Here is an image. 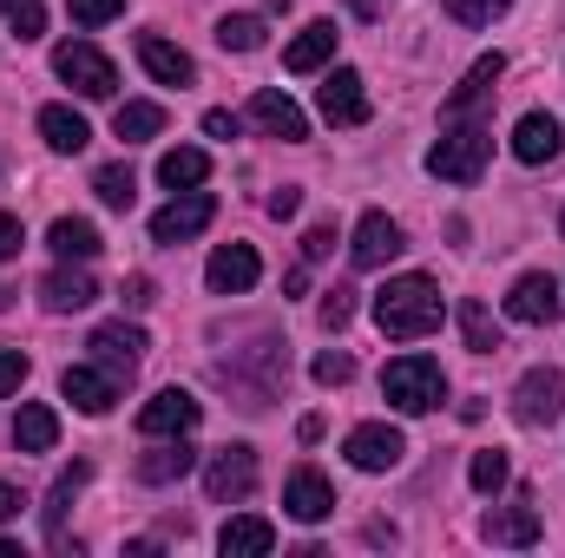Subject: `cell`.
<instances>
[{
    "label": "cell",
    "mask_w": 565,
    "mask_h": 558,
    "mask_svg": "<svg viewBox=\"0 0 565 558\" xmlns=\"http://www.w3.org/2000/svg\"><path fill=\"white\" fill-rule=\"evenodd\" d=\"M493 546H540V513L533 506H507V513H487L480 526Z\"/></svg>",
    "instance_id": "obj_27"
},
{
    "label": "cell",
    "mask_w": 565,
    "mask_h": 558,
    "mask_svg": "<svg viewBox=\"0 0 565 558\" xmlns=\"http://www.w3.org/2000/svg\"><path fill=\"white\" fill-rule=\"evenodd\" d=\"M559 119H553V112H526V119H520V126H513V158H520V164H553V158H559Z\"/></svg>",
    "instance_id": "obj_20"
},
{
    "label": "cell",
    "mask_w": 565,
    "mask_h": 558,
    "mask_svg": "<svg viewBox=\"0 0 565 558\" xmlns=\"http://www.w3.org/2000/svg\"><path fill=\"white\" fill-rule=\"evenodd\" d=\"M198 415H204V408H198L184 388H158V395L139 408V433L145 440H171V433H191Z\"/></svg>",
    "instance_id": "obj_10"
},
{
    "label": "cell",
    "mask_w": 565,
    "mask_h": 558,
    "mask_svg": "<svg viewBox=\"0 0 565 558\" xmlns=\"http://www.w3.org/2000/svg\"><path fill=\"white\" fill-rule=\"evenodd\" d=\"M93 191H99V204H113V211H132V197H139V178H132V164H99V171H93Z\"/></svg>",
    "instance_id": "obj_31"
},
{
    "label": "cell",
    "mask_w": 565,
    "mask_h": 558,
    "mask_svg": "<svg viewBox=\"0 0 565 558\" xmlns=\"http://www.w3.org/2000/svg\"><path fill=\"white\" fill-rule=\"evenodd\" d=\"M282 513H289V519H302V526H316V519H329V513H335V486H329L316 466H296V473L282 480Z\"/></svg>",
    "instance_id": "obj_15"
},
{
    "label": "cell",
    "mask_w": 565,
    "mask_h": 558,
    "mask_svg": "<svg viewBox=\"0 0 565 558\" xmlns=\"http://www.w3.org/2000/svg\"><path fill=\"white\" fill-rule=\"evenodd\" d=\"M46 250H53L60 264H93L106 244H99V230H93L86 217H60V224L46 230Z\"/></svg>",
    "instance_id": "obj_23"
},
{
    "label": "cell",
    "mask_w": 565,
    "mask_h": 558,
    "mask_svg": "<svg viewBox=\"0 0 565 558\" xmlns=\"http://www.w3.org/2000/svg\"><path fill=\"white\" fill-rule=\"evenodd\" d=\"M329 250H335V230H329V224H316V230L302 237V264H322Z\"/></svg>",
    "instance_id": "obj_42"
},
{
    "label": "cell",
    "mask_w": 565,
    "mask_h": 558,
    "mask_svg": "<svg viewBox=\"0 0 565 558\" xmlns=\"http://www.w3.org/2000/svg\"><path fill=\"white\" fill-rule=\"evenodd\" d=\"M26 382V355L20 348H0V395H13Z\"/></svg>",
    "instance_id": "obj_41"
},
{
    "label": "cell",
    "mask_w": 565,
    "mask_h": 558,
    "mask_svg": "<svg viewBox=\"0 0 565 558\" xmlns=\"http://www.w3.org/2000/svg\"><path fill=\"white\" fill-rule=\"evenodd\" d=\"M349 257H355V270H382V264H395V257H402V224H395L388 211H369V217L355 224Z\"/></svg>",
    "instance_id": "obj_13"
},
{
    "label": "cell",
    "mask_w": 565,
    "mask_h": 558,
    "mask_svg": "<svg viewBox=\"0 0 565 558\" xmlns=\"http://www.w3.org/2000/svg\"><path fill=\"white\" fill-rule=\"evenodd\" d=\"M500 73H507V60H500V53H480V60H473V73H467V79H460V86L440 99V119H473V112L493 99Z\"/></svg>",
    "instance_id": "obj_11"
},
{
    "label": "cell",
    "mask_w": 565,
    "mask_h": 558,
    "mask_svg": "<svg viewBox=\"0 0 565 558\" xmlns=\"http://www.w3.org/2000/svg\"><path fill=\"white\" fill-rule=\"evenodd\" d=\"M565 415V368H526L513 388V420L520 427H553Z\"/></svg>",
    "instance_id": "obj_5"
},
{
    "label": "cell",
    "mask_w": 565,
    "mask_h": 558,
    "mask_svg": "<svg viewBox=\"0 0 565 558\" xmlns=\"http://www.w3.org/2000/svg\"><path fill=\"white\" fill-rule=\"evenodd\" d=\"M53 73H60L73 93H86V99H113V93H119L113 60H106L99 46H86V40H66V46L53 53Z\"/></svg>",
    "instance_id": "obj_4"
},
{
    "label": "cell",
    "mask_w": 565,
    "mask_h": 558,
    "mask_svg": "<svg viewBox=\"0 0 565 558\" xmlns=\"http://www.w3.org/2000/svg\"><path fill=\"white\" fill-rule=\"evenodd\" d=\"M86 473H93V466H86V460H73V466H66V473L53 480V506H46V539H53V546H60V526H66V506H73V493L86 486Z\"/></svg>",
    "instance_id": "obj_32"
},
{
    "label": "cell",
    "mask_w": 565,
    "mask_h": 558,
    "mask_svg": "<svg viewBox=\"0 0 565 558\" xmlns=\"http://www.w3.org/2000/svg\"><path fill=\"white\" fill-rule=\"evenodd\" d=\"M440 7H447V13H454L460 26H493V20H500V13H507L513 0H440Z\"/></svg>",
    "instance_id": "obj_36"
},
{
    "label": "cell",
    "mask_w": 565,
    "mask_h": 558,
    "mask_svg": "<svg viewBox=\"0 0 565 558\" xmlns=\"http://www.w3.org/2000/svg\"><path fill=\"white\" fill-rule=\"evenodd\" d=\"M375 329L388 342H422L440 329V282L434 277H388L375 289Z\"/></svg>",
    "instance_id": "obj_1"
},
{
    "label": "cell",
    "mask_w": 565,
    "mask_h": 558,
    "mask_svg": "<svg viewBox=\"0 0 565 558\" xmlns=\"http://www.w3.org/2000/svg\"><path fill=\"white\" fill-rule=\"evenodd\" d=\"M158 178H164L171 191H198V184L211 178V158H204V151H191V144H178V151H164V158H158Z\"/></svg>",
    "instance_id": "obj_30"
},
{
    "label": "cell",
    "mask_w": 565,
    "mask_h": 558,
    "mask_svg": "<svg viewBox=\"0 0 565 558\" xmlns=\"http://www.w3.org/2000/svg\"><path fill=\"white\" fill-rule=\"evenodd\" d=\"M139 66L158 79V86H191V79H198L191 53H184V46H171V40H158V33H139Z\"/></svg>",
    "instance_id": "obj_19"
},
{
    "label": "cell",
    "mask_w": 565,
    "mask_h": 558,
    "mask_svg": "<svg viewBox=\"0 0 565 558\" xmlns=\"http://www.w3.org/2000/svg\"><path fill=\"white\" fill-rule=\"evenodd\" d=\"M113 132H119L126 144L158 139V132H164V106H151V99H126V106L113 112Z\"/></svg>",
    "instance_id": "obj_29"
},
{
    "label": "cell",
    "mask_w": 565,
    "mask_h": 558,
    "mask_svg": "<svg viewBox=\"0 0 565 558\" xmlns=\"http://www.w3.org/2000/svg\"><path fill=\"white\" fill-rule=\"evenodd\" d=\"M250 486H257V453L250 447H224L211 466H204V493L224 506V500H250Z\"/></svg>",
    "instance_id": "obj_14"
},
{
    "label": "cell",
    "mask_w": 565,
    "mask_h": 558,
    "mask_svg": "<svg viewBox=\"0 0 565 558\" xmlns=\"http://www.w3.org/2000/svg\"><path fill=\"white\" fill-rule=\"evenodd\" d=\"M119 296H126V309H151V302H158V296H151V277H132Z\"/></svg>",
    "instance_id": "obj_45"
},
{
    "label": "cell",
    "mask_w": 565,
    "mask_h": 558,
    "mask_svg": "<svg viewBox=\"0 0 565 558\" xmlns=\"http://www.w3.org/2000/svg\"><path fill=\"white\" fill-rule=\"evenodd\" d=\"M382 395H388V408H402V415H427V408H440L447 375H440L434 355H402V362L382 368Z\"/></svg>",
    "instance_id": "obj_3"
},
{
    "label": "cell",
    "mask_w": 565,
    "mask_h": 558,
    "mask_svg": "<svg viewBox=\"0 0 565 558\" xmlns=\"http://www.w3.org/2000/svg\"><path fill=\"white\" fill-rule=\"evenodd\" d=\"M40 302L53 315H73V309H93L99 302V282L86 277V270H53V277L40 282Z\"/></svg>",
    "instance_id": "obj_22"
},
{
    "label": "cell",
    "mask_w": 565,
    "mask_h": 558,
    "mask_svg": "<svg viewBox=\"0 0 565 558\" xmlns=\"http://www.w3.org/2000/svg\"><path fill=\"white\" fill-rule=\"evenodd\" d=\"M204 132H211V139H237L244 126H237V112H204Z\"/></svg>",
    "instance_id": "obj_44"
},
{
    "label": "cell",
    "mask_w": 565,
    "mask_h": 558,
    "mask_svg": "<svg viewBox=\"0 0 565 558\" xmlns=\"http://www.w3.org/2000/svg\"><path fill=\"white\" fill-rule=\"evenodd\" d=\"M296 204H302V197H296L289 184H282V191H270V217H296Z\"/></svg>",
    "instance_id": "obj_47"
},
{
    "label": "cell",
    "mask_w": 565,
    "mask_h": 558,
    "mask_svg": "<svg viewBox=\"0 0 565 558\" xmlns=\"http://www.w3.org/2000/svg\"><path fill=\"white\" fill-rule=\"evenodd\" d=\"M316 315H322V329H342V322H349V315H355V289H329V296H322V309H316Z\"/></svg>",
    "instance_id": "obj_40"
},
{
    "label": "cell",
    "mask_w": 565,
    "mask_h": 558,
    "mask_svg": "<svg viewBox=\"0 0 565 558\" xmlns=\"http://www.w3.org/2000/svg\"><path fill=\"white\" fill-rule=\"evenodd\" d=\"M342 453H349V466H362V473H388V466H402L408 440H402V427L369 420V427H355V433L342 440Z\"/></svg>",
    "instance_id": "obj_7"
},
{
    "label": "cell",
    "mask_w": 565,
    "mask_h": 558,
    "mask_svg": "<svg viewBox=\"0 0 565 558\" xmlns=\"http://www.w3.org/2000/svg\"><path fill=\"white\" fill-rule=\"evenodd\" d=\"M335 40H342V33H335V20H309V26L282 46V66H289V73H316V66H329Z\"/></svg>",
    "instance_id": "obj_21"
},
{
    "label": "cell",
    "mask_w": 565,
    "mask_h": 558,
    "mask_svg": "<svg viewBox=\"0 0 565 558\" xmlns=\"http://www.w3.org/2000/svg\"><path fill=\"white\" fill-rule=\"evenodd\" d=\"M60 395H66L79 415H113V401H119V382H113L106 368H66V375H60Z\"/></svg>",
    "instance_id": "obj_17"
},
{
    "label": "cell",
    "mask_w": 565,
    "mask_h": 558,
    "mask_svg": "<svg viewBox=\"0 0 565 558\" xmlns=\"http://www.w3.org/2000/svg\"><path fill=\"white\" fill-rule=\"evenodd\" d=\"M191 447H184V433H171L164 447H151V453H139V480L145 486H171V480H184L191 473Z\"/></svg>",
    "instance_id": "obj_25"
},
{
    "label": "cell",
    "mask_w": 565,
    "mask_h": 558,
    "mask_svg": "<svg viewBox=\"0 0 565 558\" xmlns=\"http://www.w3.org/2000/svg\"><path fill=\"white\" fill-rule=\"evenodd\" d=\"M487 158H493V126L487 119H447L440 144L427 151V171L447 178V184H473L487 171Z\"/></svg>",
    "instance_id": "obj_2"
},
{
    "label": "cell",
    "mask_w": 565,
    "mask_h": 558,
    "mask_svg": "<svg viewBox=\"0 0 565 558\" xmlns=\"http://www.w3.org/2000/svg\"><path fill=\"white\" fill-rule=\"evenodd\" d=\"M66 13H73L79 26H106V20L126 13V0H66Z\"/></svg>",
    "instance_id": "obj_39"
},
{
    "label": "cell",
    "mask_w": 565,
    "mask_h": 558,
    "mask_svg": "<svg viewBox=\"0 0 565 558\" xmlns=\"http://www.w3.org/2000/svg\"><path fill=\"white\" fill-rule=\"evenodd\" d=\"M20 506H26V500H20V486H7V480H0V526H7V519H20Z\"/></svg>",
    "instance_id": "obj_46"
},
{
    "label": "cell",
    "mask_w": 565,
    "mask_h": 558,
    "mask_svg": "<svg viewBox=\"0 0 565 558\" xmlns=\"http://www.w3.org/2000/svg\"><path fill=\"white\" fill-rule=\"evenodd\" d=\"M53 440H60V415L40 408V401H20V415H13V447H20V453H53Z\"/></svg>",
    "instance_id": "obj_26"
},
{
    "label": "cell",
    "mask_w": 565,
    "mask_h": 558,
    "mask_svg": "<svg viewBox=\"0 0 565 558\" xmlns=\"http://www.w3.org/2000/svg\"><path fill=\"white\" fill-rule=\"evenodd\" d=\"M20 244H26V237H20V217H7V211H0V264H13V257H20Z\"/></svg>",
    "instance_id": "obj_43"
},
{
    "label": "cell",
    "mask_w": 565,
    "mask_h": 558,
    "mask_svg": "<svg viewBox=\"0 0 565 558\" xmlns=\"http://www.w3.org/2000/svg\"><path fill=\"white\" fill-rule=\"evenodd\" d=\"M507 473H513V466H507V453H500V447H487V453H473V466H467V480H473V493H500V486H507Z\"/></svg>",
    "instance_id": "obj_35"
},
{
    "label": "cell",
    "mask_w": 565,
    "mask_h": 558,
    "mask_svg": "<svg viewBox=\"0 0 565 558\" xmlns=\"http://www.w3.org/2000/svg\"><path fill=\"white\" fill-rule=\"evenodd\" d=\"M7 296H13V289H0V309H7Z\"/></svg>",
    "instance_id": "obj_49"
},
{
    "label": "cell",
    "mask_w": 565,
    "mask_h": 558,
    "mask_svg": "<svg viewBox=\"0 0 565 558\" xmlns=\"http://www.w3.org/2000/svg\"><path fill=\"white\" fill-rule=\"evenodd\" d=\"M355 13H369V20H375V13H382V0H355Z\"/></svg>",
    "instance_id": "obj_48"
},
{
    "label": "cell",
    "mask_w": 565,
    "mask_h": 558,
    "mask_svg": "<svg viewBox=\"0 0 565 558\" xmlns=\"http://www.w3.org/2000/svg\"><path fill=\"white\" fill-rule=\"evenodd\" d=\"M217 546H224V558H264V552H277V526L257 519V513H244V519H231L217 533Z\"/></svg>",
    "instance_id": "obj_24"
},
{
    "label": "cell",
    "mask_w": 565,
    "mask_h": 558,
    "mask_svg": "<svg viewBox=\"0 0 565 558\" xmlns=\"http://www.w3.org/2000/svg\"><path fill=\"white\" fill-rule=\"evenodd\" d=\"M316 106H322V119H329V126H369V93H362V73L335 66V73L322 79Z\"/></svg>",
    "instance_id": "obj_12"
},
{
    "label": "cell",
    "mask_w": 565,
    "mask_h": 558,
    "mask_svg": "<svg viewBox=\"0 0 565 558\" xmlns=\"http://www.w3.org/2000/svg\"><path fill=\"white\" fill-rule=\"evenodd\" d=\"M250 119H257V126H264L270 139H282V144L309 139V119H302V106H296L289 93H270V86H264V93L250 99Z\"/></svg>",
    "instance_id": "obj_18"
},
{
    "label": "cell",
    "mask_w": 565,
    "mask_h": 558,
    "mask_svg": "<svg viewBox=\"0 0 565 558\" xmlns=\"http://www.w3.org/2000/svg\"><path fill=\"white\" fill-rule=\"evenodd\" d=\"M217 217V197H204V191H184V197H171L158 217H151V244H191L204 224Z\"/></svg>",
    "instance_id": "obj_8"
},
{
    "label": "cell",
    "mask_w": 565,
    "mask_h": 558,
    "mask_svg": "<svg viewBox=\"0 0 565 558\" xmlns=\"http://www.w3.org/2000/svg\"><path fill=\"white\" fill-rule=\"evenodd\" d=\"M257 277H264V264H257L250 244H217L211 264H204V282H211L217 296H244V289H257Z\"/></svg>",
    "instance_id": "obj_16"
},
{
    "label": "cell",
    "mask_w": 565,
    "mask_h": 558,
    "mask_svg": "<svg viewBox=\"0 0 565 558\" xmlns=\"http://www.w3.org/2000/svg\"><path fill=\"white\" fill-rule=\"evenodd\" d=\"M460 335H467L473 355H493L500 348V322L487 315V302H460Z\"/></svg>",
    "instance_id": "obj_33"
},
{
    "label": "cell",
    "mask_w": 565,
    "mask_h": 558,
    "mask_svg": "<svg viewBox=\"0 0 565 558\" xmlns=\"http://www.w3.org/2000/svg\"><path fill=\"white\" fill-rule=\"evenodd\" d=\"M217 40H224L231 53H257V46H264V20H257V13H224V20H217Z\"/></svg>",
    "instance_id": "obj_34"
},
{
    "label": "cell",
    "mask_w": 565,
    "mask_h": 558,
    "mask_svg": "<svg viewBox=\"0 0 565 558\" xmlns=\"http://www.w3.org/2000/svg\"><path fill=\"white\" fill-rule=\"evenodd\" d=\"M0 20L20 33V40H40V26H46V13H40V0H0Z\"/></svg>",
    "instance_id": "obj_37"
},
{
    "label": "cell",
    "mask_w": 565,
    "mask_h": 558,
    "mask_svg": "<svg viewBox=\"0 0 565 558\" xmlns=\"http://www.w3.org/2000/svg\"><path fill=\"white\" fill-rule=\"evenodd\" d=\"M86 348H93V362L113 375V382H132L145 362V329H132V322H99L93 335H86Z\"/></svg>",
    "instance_id": "obj_6"
},
{
    "label": "cell",
    "mask_w": 565,
    "mask_h": 558,
    "mask_svg": "<svg viewBox=\"0 0 565 558\" xmlns=\"http://www.w3.org/2000/svg\"><path fill=\"white\" fill-rule=\"evenodd\" d=\"M559 309H565L559 282L540 277V270L507 289V315H513V322H526V329H553V322H559Z\"/></svg>",
    "instance_id": "obj_9"
},
{
    "label": "cell",
    "mask_w": 565,
    "mask_h": 558,
    "mask_svg": "<svg viewBox=\"0 0 565 558\" xmlns=\"http://www.w3.org/2000/svg\"><path fill=\"white\" fill-rule=\"evenodd\" d=\"M322 388H342V382H355V355H342V348H329V355H316V368H309Z\"/></svg>",
    "instance_id": "obj_38"
},
{
    "label": "cell",
    "mask_w": 565,
    "mask_h": 558,
    "mask_svg": "<svg viewBox=\"0 0 565 558\" xmlns=\"http://www.w3.org/2000/svg\"><path fill=\"white\" fill-rule=\"evenodd\" d=\"M40 139L53 144V151H86V144H93V126H86L73 106H46V112H40Z\"/></svg>",
    "instance_id": "obj_28"
}]
</instances>
